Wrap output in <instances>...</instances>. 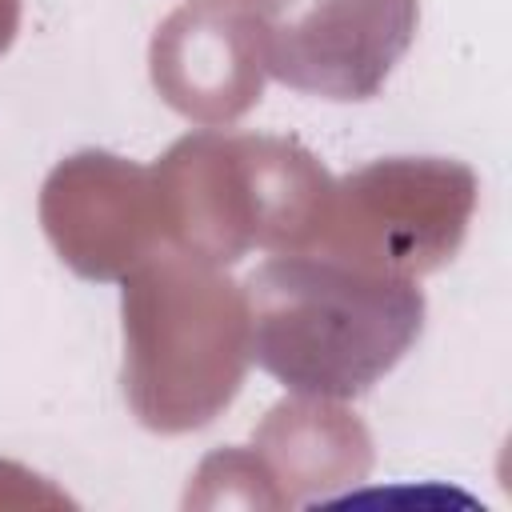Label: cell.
<instances>
[{
  "label": "cell",
  "instance_id": "obj_4",
  "mask_svg": "<svg viewBox=\"0 0 512 512\" xmlns=\"http://www.w3.org/2000/svg\"><path fill=\"white\" fill-rule=\"evenodd\" d=\"M416 0H248L256 64L324 100H368L416 36Z\"/></svg>",
  "mask_w": 512,
  "mask_h": 512
},
{
  "label": "cell",
  "instance_id": "obj_1",
  "mask_svg": "<svg viewBox=\"0 0 512 512\" xmlns=\"http://www.w3.org/2000/svg\"><path fill=\"white\" fill-rule=\"evenodd\" d=\"M240 300L248 356L316 400L368 392L424 328V292L412 276L344 256H272L244 280Z\"/></svg>",
  "mask_w": 512,
  "mask_h": 512
},
{
  "label": "cell",
  "instance_id": "obj_5",
  "mask_svg": "<svg viewBox=\"0 0 512 512\" xmlns=\"http://www.w3.org/2000/svg\"><path fill=\"white\" fill-rule=\"evenodd\" d=\"M472 188V172L444 160L372 164L332 188L320 240L356 264L400 276L428 272L456 252Z\"/></svg>",
  "mask_w": 512,
  "mask_h": 512
},
{
  "label": "cell",
  "instance_id": "obj_3",
  "mask_svg": "<svg viewBox=\"0 0 512 512\" xmlns=\"http://www.w3.org/2000/svg\"><path fill=\"white\" fill-rule=\"evenodd\" d=\"M128 380L152 428L204 424L240 384L248 356L244 300L184 260H160L124 288Z\"/></svg>",
  "mask_w": 512,
  "mask_h": 512
},
{
  "label": "cell",
  "instance_id": "obj_2",
  "mask_svg": "<svg viewBox=\"0 0 512 512\" xmlns=\"http://www.w3.org/2000/svg\"><path fill=\"white\" fill-rule=\"evenodd\" d=\"M160 228L200 260H236L260 244L272 252L320 240L332 184L292 140L184 136L152 172Z\"/></svg>",
  "mask_w": 512,
  "mask_h": 512
},
{
  "label": "cell",
  "instance_id": "obj_7",
  "mask_svg": "<svg viewBox=\"0 0 512 512\" xmlns=\"http://www.w3.org/2000/svg\"><path fill=\"white\" fill-rule=\"evenodd\" d=\"M16 0H0V52L8 48V40H12V28H16Z\"/></svg>",
  "mask_w": 512,
  "mask_h": 512
},
{
  "label": "cell",
  "instance_id": "obj_6",
  "mask_svg": "<svg viewBox=\"0 0 512 512\" xmlns=\"http://www.w3.org/2000/svg\"><path fill=\"white\" fill-rule=\"evenodd\" d=\"M260 72L244 16L236 12L180 8L152 44V80L184 116L224 120L244 112L260 96Z\"/></svg>",
  "mask_w": 512,
  "mask_h": 512
},
{
  "label": "cell",
  "instance_id": "obj_8",
  "mask_svg": "<svg viewBox=\"0 0 512 512\" xmlns=\"http://www.w3.org/2000/svg\"><path fill=\"white\" fill-rule=\"evenodd\" d=\"M212 4H216V0H212Z\"/></svg>",
  "mask_w": 512,
  "mask_h": 512
}]
</instances>
